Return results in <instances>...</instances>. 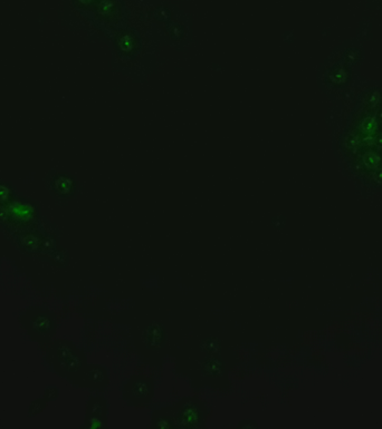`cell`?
<instances>
[{
    "mask_svg": "<svg viewBox=\"0 0 382 429\" xmlns=\"http://www.w3.org/2000/svg\"><path fill=\"white\" fill-rule=\"evenodd\" d=\"M175 427L199 428L204 425L207 412L204 403L197 398H186L173 409Z\"/></svg>",
    "mask_w": 382,
    "mask_h": 429,
    "instance_id": "cell-1",
    "label": "cell"
},
{
    "mask_svg": "<svg viewBox=\"0 0 382 429\" xmlns=\"http://www.w3.org/2000/svg\"><path fill=\"white\" fill-rule=\"evenodd\" d=\"M155 394V383L146 376H133L124 387V397L135 406H144L151 401Z\"/></svg>",
    "mask_w": 382,
    "mask_h": 429,
    "instance_id": "cell-2",
    "label": "cell"
},
{
    "mask_svg": "<svg viewBox=\"0 0 382 429\" xmlns=\"http://www.w3.org/2000/svg\"><path fill=\"white\" fill-rule=\"evenodd\" d=\"M152 427H157V428L175 427L173 410L170 412L169 409H162V410L155 412L152 417Z\"/></svg>",
    "mask_w": 382,
    "mask_h": 429,
    "instance_id": "cell-3",
    "label": "cell"
},
{
    "mask_svg": "<svg viewBox=\"0 0 382 429\" xmlns=\"http://www.w3.org/2000/svg\"><path fill=\"white\" fill-rule=\"evenodd\" d=\"M90 383H93L92 386L95 388H104L108 383V374L99 366H94V368H92L90 372Z\"/></svg>",
    "mask_w": 382,
    "mask_h": 429,
    "instance_id": "cell-4",
    "label": "cell"
}]
</instances>
